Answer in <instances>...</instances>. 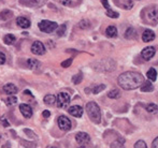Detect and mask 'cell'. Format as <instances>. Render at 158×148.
I'll use <instances>...</instances> for the list:
<instances>
[{"label":"cell","mask_w":158,"mask_h":148,"mask_svg":"<svg viewBox=\"0 0 158 148\" xmlns=\"http://www.w3.org/2000/svg\"><path fill=\"white\" fill-rule=\"evenodd\" d=\"M117 83L123 89L125 90H133L141 87L144 83L143 75L135 71H127L122 73L117 78Z\"/></svg>","instance_id":"6da1fadb"},{"label":"cell","mask_w":158,"mask_h":148,"mask_svg":"<svg viewBox=\"0 0 158 148\" xmlns=\"http://www.w3.org/2000/svg\"><path fill=\"white\" fill-rule=\"evenodd\" d=\"M93 68L96 71L100 72H112L116 68V62L113 59H101L93 63Z\"/></svg>","instance_id":"7a4b0ae2"},{"label":"cell","mask_w":158,"mask_h":148,"mask_svg":"<svg viewBox=\"0 0 158 148\" xmlns=\"http://www.w3.org/2000/svg\"><path fill=\"white\" fill-rule=\"evenodd\" d=\"M86 113L88 117L94 123H100L101 122V111H100L99 105L96 102H88L86 104Z\"/></svg>","instance_id":"3957f363"},{"label":"cell","mask_w":158,"mask_h":148,"mask_svg":"<svg viewBox=\"0 0 158 148\" xmlns=\"http://www.w3.org/2000/svg\"><path fill=\"white\" fill-rule=\"evenodd\" d=\"M39 29L41 30L42 32H45V34H52V32L56 31L57 27H58V24L55 23V22L52 21H48V19H44V21H41L39 24Z\"/></svg>","instance_id":"277c9868"},{"label":"cell","mask_w":158,"mask_h":148,"mask_svg":"<svg viewBox=\"0 0 158 148\" xmlns=\"http://www.w3.org/2000/svg\"><path fill=\"white\" fill-rule=\"evenodd\" d=\"M70 94L68 92H59L56 97V105L59 109H66L68 107V105L70 104Z\"/></svg>","instance_id":"5b68a950"},{"label":"cell","mask_w":158,"mask_h":148,"mask_svg":"<svg viewBox=\"0 0 158 148\" xmlns=\"http://www.w3.org/2000/svg\"><path fill=\"white\" fill-rule=\"evenodd\" d=\"M75 141L77 142V144L82 145V146H86L87 144H89L90 142V136L86 132H79L75 135Z\"/></svg>","instance_id":"8992f818"},{"label":"cell","mask_w":158,"mask_h":148,"mask_svg":"<svg viewBox=\"0 0 158 148\" xmlns=\"http://www.w3.org/2000/svg\"><path fill=\"white\" fill-rule=\"evenodd\" d=\"M45 46L42 42L40 41H35L32 43L31 45V52L35 55H43L45 54Z\"/></svg>","instance_id":"52a82bcc"},{"label":"cell","mask_w":158,"mask_h":148,"mask_svg":"<svg viewBox=\"0 0 158 148\" xmlns=\"http://www.w3.org/2000/svg\"><path fill=\"white\" fill-rule=\"evenodd\" d=\"M58 127L60 128V130H63V131H69V130L71 129L70 119L66 116H60L58 118Z\"/></svg>","instance_id":"ba28073f"},{"label":"cell","mask_w":158,"mask_h":148,"mask_svg":"<svg viewBox=\"0 0 158 148\" xmlns=\"http://www.w3.org/2000/svg\"><path fill=\"white\" fill-rule=\"evenodd\" d=\"M155 47H153V46H148V47L143 48L141 52V55H142V58L144 59V60H151V59L154 57L155 55Z\"/></svg>","instance_id":"9c48e42d"},{"label":"cell","mask_w":158,"mask_h":148,"mask_svg":"<svg viewBox=\"0 0 158 148\" xmlns=\"http://www.w3.org/2000/svg\"><path fill=\"white\" fill-rule=\"evenodd\" d=\"M83 109H82L80 105H73V106L69 107L68 113L70 115H72L73 117H77V118H80V117L83 116Z\"/></svg>","instance_id":"30bf717a"},{"label":"cell","mask_w":158,"mask_h":148,"mask_svg":"<svg viewBox=\"0 0 158 148\" xmlns=\"http://www.w3.org/2000/svg\"><path fill=\"white\" fill-rule=\"evenodd\" d=\"M21 113L25 118H30L32 116V109L28 104H21L19 105Z\"/></svg>","instance_id":"8fae6325"},{"label":"cell","mask_w":158,"mask_h":148,"mask_svg":"<svg viewBox=\"0 0 158 148\" xmlns=\"http://www.w3.org/2000/svg\"><path fill=\"white\" fill-rule=\"evenodd\" d=\"M3 91L6 92V94H17V91H19V89H17V87L14 85V84H11V83H9V84H6V85H4L3 86Z\"/></svg>","instance_id":"7c38bea8"},{"label":"cell","mask_w":158,"mask_h":148,"mask_svg":"<svg viewBox=\"0 0 158 148\" xmlns=\"http://www.w3.org/2000/svg\"><path fill=\"white\" fill-rule=\"evenodd\" d=\"M16 24L22 28H29L30 27V21L26 17H23V16H19L16 18Z\"/></svg>","instance_id":"4fadbf2b"},{"label":"cell","mask_w":158,"mask_h":148,"mask_svg":"<svg viewBox=\"0 0 158 148\" xmlns=\"http://www.w3.org/2000/svg\"><path fill=\"white\" fill-rule=\"evenodd\" d=\"M155 39V34L150 29L144 30V32L142 34V40L144 42H151Z\"/></svg>","instance_id":"5bb4252c"},{"label":"cell","mask_w":158,"mask_h":148,"mask_svg":"<svg viewBox=\"0 0 158 148\" xmlns=\"http://www.w3.org/2000/svg\"><path fill=\"white\" fill-rule=\"evenodd\" d=\"M48 2V0H26V4L33 8H40V6H44Z\"/></svg>","instance_id":"9a60e30c"},{"label":"cell","mask_w":158,"mask_h":148,"mask_svg":"<svg viewBox=\"0 0 158 148\" xmlns=\"http://www.w3.org/2000/svg\"><path fill=\"white\" fill-rule=\"evenodd\" d=\"M106 37H109V38H115V37H117V29H116V27L115 26H109L108 28H106Z\"/></svg>","instance_id":"2e32d148"},{"label":"cell","mask_w":158,"mask_h":148,"mask_svg":"<svg viewBox=\"0 0 158 148\" xmlns=\"http://www.w3.org/2000/svg\"><path fill=\"white\" fill-rule=\"evenodd\" d=\"M27 65H28V67H29L30 69L35 70V69H39L40 66H41V63H40L37 59L30 58V59H28V60H27Z\"/></svg>","instance_id":"e0dca14e"},{"label":"cell","mask_w":158,"mask_h":148,"mask_svg":"<svg viewBox=\"0 0 158 148\" xmlns=\"http://www.w3.org/2000/svg\"><path fill=\"white\" fill-rule=\"evenodd\" d=\"M125 38L126 39H129V40L135 39V38H137V31H135V29H133L132 27L128 28L125 32Z\"/></svg>","instance_id":"ac0fdd59"},{"label":"cell","mask_w":158,"mask_h":148,"mask_svg":"<svg viewBox=\"0 0 158 148\" xmlns=\"http://www.w3.org/2000/svg\"><path fill=\"white\" fill-rule=\"evenodd\" d=\"M146 76H148V78L150 79L151 82H155L157 79V72H156V70H155L154 68H151V69L148 71V73H146Z\"/></svg>","instance_id":"d6986e66"},{"label":"cell","mask_w":158,"mask_h":148,"mask_svg":"<svg viewBox=\"0 0 158 148\" xmlns=\"http://www.w3.org/2000/svg\"><path fill=\"white\" fill-rule=\"evenodd\" d=\"M108 97L110 99H118L119 97H121V90L114 88V89L110 90V91L108 92Z\"/></svg>","instance_id":"ffe728a7"},{"label":"cell","mask_w":158,"mask_h":148,"mask_svg":"<svg viewBox=\"0 0 158 148\" xmlns=\"http://www.w3.org/2000/svg\"><path fill=\"white\" fill-rule=\"evenodd\" d=\"M110 146L112 148H114V147H124V146H125V138H122V136H118V138H117L115 142H113Z\"/></svg>","instance_id":"44dd1931"},{"label":"cell","mask_w":158,"mask_h":148,"mask_svg":"<svg viewBox=\"0 0 158 148\" xmlns=\"http://www.w3.org/2000/svg\"><path fill=\"white\" fill-rule=\"evenodd\" d=\"M55 100H56V97L53 96V94H46L43 99L44 103L48 105H53L55 103Z\"/></svg>","instance_id":"7402d4cb"},{"label":"cell","mask_w":158,"mask_h":148,"mask_svg":"<svg viewBox=\"0 0 158 148\" xmlns=\"http://www.w3.org/2000/svg\"><path fill=\"white\" fill-rule=\"evenodd\" d=\"M0 16H1V19L2 21H6V19L11 18V17L13 16V13L11 12L10 10H3L1 11V13H0Z\"/></svg>","instance_id":"603a6c76"},{"label":"cell","mask_w":158,"mask_h":148,"mask_svg":"<svg viewBox=\"0 0 158 148\" xmlns=\"http://www.w3.org/2000/svg\"><path fill=\"white\" fill-rule=\"evenodd\" d=\"M148 18H150L151 22H153V23L156 25L157 24V9H153V10L148 13Z\"/></svg>","instance_id":"cb8c5ba5"},{"label":"cell","mask_w":158,"mask_h":148,"mask_svg":"<svg viewBox=\"0 0 158 148\" xmlns=\"http://www.w3.org/2000/svg\"><path fill=\"white\" fill-rule=\"evenodd\" d=\"M16 102H17V98L14 96V94H10V97L6 100V104L8 105V106L16 104Z\"/></svg>","instance_id":"d4e9b609"},{"label":"cell","mask_w":158,"mask_h":148,"mask_svg":"<svg viewBox=\"0 0 158 148\" xmlns=\"http://www.w3.org/2000/svg\"><path fill=\"white\" fill-rule=\"evenodd\" d=\"M15 37L13 36V34H6V36H4L3 38V41L6 44H8V45H11V44H13L15 42Z\"/></svg>","instance_id":"484cf974"},{"label":"cell","mask_w":158,"mask_h":148,"mask_svg":"<svg viewBox=\"0 0 158 148\" xmlns=\"http://www.w3.org/2000/svg\"><path fill=\"white\" fill-rule=\"evenodd\" d=\"M90 25L92 24H90V22L88 19H82L79 23V27L81 29H88V28H90Z\"/></svg>","instance_id":"4316f807"},{"label":"cell","mask_w":158,"mask_h":148,"mask_svg":"<svg viewBox=\"0 0 158 148\" xmlns=\"http://www.w3.org/2000/svg\"><path fill=\"white\" fill-rule=\"evenodd\" d=\"M146 111L148 113H152V114H156L157 111H158V107L155 103H151V104H148L146 105Z\"/></svg>","instance_id":"83f0119b"},{"label":"cell","mask_w":158,"mask_h":148,"mask_svg":"<svg viewBox=\"0 0 158 148\" xmlns=\"http://www.w3.org/2000/svg\"><path fill=\"white\" fill-rule=\"evenodd\" d=\"M82 81H83V74H82L81 72L72 77V83L74 84V85H79Z\"/></svg>","instance_id":"f1b7e54d"},{"label":"cell","mask_w":158,"mask_h":148,"mask_svg":"<svg viewBox=\"0 0 158 148\" xmlns=\"http://www.w3.org/2000/svg\"><path fill=\"white\" fill-rule=\"evenodd\" d=\"M106 14L108 15L109 17H111V18H117V17L119 16V13L118 12H115V11H113V10H111V8L106 9Z\"/></svg>","instance_id":"f546056e"},{"label":"cell","mask_w":158,"mask_h":148,"mask_svg":"<svg viewBox=\"0 0 158 148\" xmlns=\"http://www.w3.org/2000/svg\"><path fill=\"white\" fill-rule=\"evenodd\" d=\"M104 89H106V85H104V84H101V85H96L95 87L92 89V91H93V94H97L101 92L102 90H104Z\"/></svg>","instance_id":"4dcf8cb0"},{"label":"cell","mask_w":158,"mask_h":148,"mask_svg":"<svg viewBox=\"0 0 158 148\" xmlns=\"http://www.w3.org/2000/svg\"><path fill=\"white\" fill-rule=\"evenodd\" d=\"M141 90L143 92H151V91L154 90V86H153L151 83H146L145 85H143L141 87Z\"/></svg>","instance_id":"1f68e13d"},{"label":"cell","mask_w":158,"mask_h":148,"mask_svg":"<svg viewBox=\"0 0 158 148\" xmlns=\"http://www.w3.org/2000/svg\"><path fill=\"white\" fill-rule=\"evenodd\" d=\"M66 29H67V26L64 25V24H63V25L60 26V27H57V34H58V36H64V32H66Z\"/></svg>","instance_id":"d6a6232c"},{"label":"cell","mask_w":158,"mask_h":148,"mask_svg":"<svg viewBox=\"0 0 158 148\" xmlns=\"http://www.w3.org/2000/svg\"><path fill=\"white\" fill-rule=\"evenodd\" d=\"M148 145L144 141H138L137 143L135 144V148H146Z\"/></svg>","instance_id":"836d02e7"},{"label":"cell","mask_w":158,"mask_h":148,"mask_svg":"<svg viewBox=\"0 0 158 148\" xmlns=\"http://www.w3.org/2000/svg\"><path fill=\"white\" fill-rule=\"evenodd\" d=\"M72 61H73V58L67 59V60H64V62H61V67H63V68H69L71 66V63H72Z\"/></svg>","instance_id":"e575fe53"},{"label":"cell","mask_w":158,"mask_h":148,"mask_svg":"<svg viewBox=\"0 0 158 148\" xmlns=\"http://www.w3.org/2000/svg\"><path fill=\"white\" fill-rule=\"evenodd\" d=\"M6 57L4 55V53L0 52V65H3L6 62Z\"/></svg>","instance_id":"d590c367"},{"label":"cell","mask_w":158,"mask_h":148,"mask_svg":"<svg viewBox=\"0 0 158 148\" xmlns=\"http://www.w3.org/2000/svg\"><path fill=\"white\" fill-rule=\"evenodd\" d=\"M59 2H60L63 6H70L71 4V0H59Z\"/></svg>","instance_id":"8d00e7d4"},{"label":"cell","mask_w":158,"mask_h":148,"mask_svg":"<svg viewBox=\"0 0 158 148\" xmlns=\"http://www.w3.org/2000/svg\"><path fill=\"white\" fill-rule=\"evenodd\" d=\"M101 3H102V6H103L106 9H109V8H110V4H109L108 0H101Z\"/></svg>","instance_id":"74e56055"},{"label":"cell","mask_w":158,"mask_h":148,"mask_svg":"<svg viewBox=\"0 0 158 148\" xmlns=\"http://www.w3.org/2000/svg\"><path fill=\"white\" fill-rule=\"evenodd\" d=\"M24 132H25L26 134H28V135H31V138H35V134L33 133L32 131H30V130H28V129H25V130H24Z\"/></svg>","instance_id":"f35d334b"},{"label":"cell","mask_w":158,"mask_h":148,"mask_svg":"<svg viewBox=\"0 0 158 148\" xmlns=\"http://www.w3.org/2000/svg\"><path fill=\"white\" fill-rule=\"evenodd\" d=\"M1 123H2L3 126H6V127H9V126H10V123L8 122V120H6V118H2V119H1Z\"/></svg>","instance_id":"ab89813d"},{"label":"cell","mask_w":158,"mask_h":148,"mask_svg":"<svg viewBox=\"0 0 158 148\" xmlns=\"http://www.w3.org/2000/svg\"><path fill=\"white\" fill-rule=\"evenodd\" d=\"M42 115H43V117H45V118H48V117L51 116V113L48 112V111H44Z\"/></svg>","instance_id":"60d3db41"},{"label":"cell","mask_w":158,"mask_h":148,"mask_svg":"<svg viewBox=\"0 0 158 148\" xmlns=\"http://www.w3.org/2000/svg\"><path fill=\"white\" fill-rule=\"evenodd\" d=\"M157 143H158V138H156L154 140V142H153V147H154V148H157V147H158V144H157Z\"/></svg>","instance_id":"b9f144b4"}]
</instances>
